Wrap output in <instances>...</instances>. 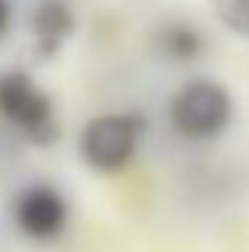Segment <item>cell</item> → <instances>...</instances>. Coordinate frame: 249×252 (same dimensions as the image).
Returning a JSON list of instances; mask_svg holds the SVG:
<instances>
[{
    "instance_id": "6da1fadb",
    "label": "cell",
    "mask_w": 249,
    "mask_h": 252,
    "mask_svg": "<svg viewBox=\"0 0 249 252\" xmlns=\"http://www.w3.org/2000/svg\"><path fill=\"white\" fill-rule=\"evenodd\" d=\"M232 94L214 79H190L170 100V124L190 141H211L232 124Z\"/></svg>"
},
{
    "instance_id": "7a4b0ae2",
    "label": "cell",
    "mask_w": 249,
    "mask_h": 252,
    "mask_svg": "<svg viewBox=\"0 0 249 252\" xmlns=\"http://www.w3.org/2000/svg\"><path fill=\"white\" fill-rule=\"evenodd\" d=\"M144 121L135 115H100L79 132V156L97 173H118L138 153Z\"/></svg>"
},
{
    "instance_id": "3957f363",
    "label": "cell",
    "mask_w": 249,
    "mask_h": 252,
    "mask_svg": "<svg viewBox=\"0 0 249 252\" xmlns=\"http://www.w3.org/2000/svg\"><path fill=\"white\" fill-rule=\"evenodd\" d=\"M0 115L35 144L56 141L59 126L53 115V100L24 70L0 73Z\"/></svg>"
},
{
    "instance_id": "277c9868",
    "label": "cell",
    "mask_w": 249,
    "mask_h": 252,
    "mask_svg": "<svg viewBox=\"0 0 249 252\" xmlns=\"http://www.w3.org/2000/svg\"><path fill=\"white\" fill-rule=\"evenodd\" d=\"M12 220L21 235L32 241H53L67 226V205L50 185H30L15 196Z\"/></svg>"
},
{
    "instance_id": "5b68a950",
    "label": "cell",
    "mask_w": 249,
    "mask_h": 252,
    "mask_svg": "<svg viewBox=\"0 0 249 252\" xmlns=\"http://www.w3.org/2000/svg\"><path fill=\"white\" fill-rule=\"evenodd\" d=\"M32 32H35V50L47 59L53 56L62 41L73 32V15L62 0H41L32 15Z\"/></svg>"
},
{
    "instance_id": "8992f818",
    "label": "cell",
    "mask_w": 249,
    "mask_h": 252,
    "mask_svg": "<svg viewBox=\"0 0 249 252\" xmlns=\"http://www.w3.org/2000/svg\"><path fill=\"white\" fill-rule=\"evenodd\" d=\"M156 47L158 53L167 59V62H193L199 59L205 41H202V32L187 24V21H167L158 32H156Z\"/></svg>"
},
{
    "instance_id": "52a82bcc",
    "label": "cell",
    "mask_w": 249,
    "mask_h": 252,
    "mask_svg": "<svg viewBox=\"0 0 249 252\" xmlns=\"http://www.w3.org/2000/svg\"><path fill=\"white\" fill-rule=\"evenodd\" d=\"M211 9L223 30L249 38V0H211Z\"/></svg>"
},
{
    "instance_id": "ba28073f",
    "label": "cell",
    "mask_w": 249,
    "mask_h": 252,
    "mask_svg": "<svg viewBox=\"0 0 249 252\" xmlns=\"http://www.w3.org/2000/svg\"><path fill=\"white\" fill-rule=\"evenodd\" d=\"M9 15H12L9 0H0V35H3V32H6V27H9Z\"/></svg>"
}]
</instances>
